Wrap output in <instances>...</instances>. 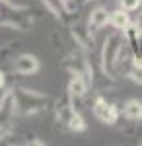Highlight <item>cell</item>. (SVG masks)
I'll return each mask as SVG.
<instances>
[{"label": "cell", "mask_w": 142, "mask_h": 146, "mask_svg": "<svg viewBox=\"0 0 142 146\" xmlns=\"http://www.w3.org/2000/svg\"><path fill=\"white\" fill-rule=\"evenodd\" d=\"M0 25H8V27H14L18 31H25L29 22L20 14V8L8 6V8L0 10Z\"/></svg>", "instance_id": "obj_3"}, {"label": "cell", "mask_w": 142, "mask_h": 146, "mask_svg": "<svg viewBox=\"0 0 142 146\" xmlns=\"http://www.w3.org/2000/svg\"><path fill=\"white\" fill-rule=\"evenodd\" d=\"M136 25H138V27H140V29H142V14H140V16H138V20H136Z\"/></svg>", "instance_id": "obj_15"}, {"label": "cell", "mask_w": 142, "mask_h": 146, "mask_svg": "<svg viewBox=\"0 0 142 146\" xmlns=\"http://www.w3.org/2000/svg\"><path fill=\"white\" fill-rule=\"evenodd\" d=\"M125 115L129 119H142V101L131 100L125 103Z\"/></svg>", "instance_id": "obj_10"}, {"label": "cell", "mask_w": 142, "mask_h": 146, "mask_svg": "<svg viewBox=\"0 0 142 146\" xmlns=\"http://www.w3.org/2000/svg\"><path fill=\"white\" fill-rule=\"evenodd\" d=\"M88 82L84 76H80V74H74L72 80L68 82V92H70V96H76V98H82L88 90Z\"/></svg>", "instance_id": "obj_7"}, {"label": "cell", "mask_w": 142, "mask_h": 146, "mask_svg": "<svg viewBox=\"0 0 142 146\" xmlns=\"http://www.w3.org/2000/svg\"><path fill=\"white\" fill-rule=\"evenodd\" d=\"M121 8L127 12H132V10H138V6L142 4V0H119Z\"/></svg>", "instance_id": "obj_13"}, {"label": "cell", "mask_w": 142, "mask_h": 146, "mask_svg": "<svg viewBox=\"0 0 142 146\" xmlns=\"http://www.w3.org/2000/svg\"><path fill=\"white\" fill-rule=\"evenodd\" d=\"M14 68H16L18 74H25V76H27V74H35V72L39 70V60H37V56L23 53V55L16 56Z\"/></svg>", "instance_id": "obj_6"}, {"label": "cell", "mask_w": 142, "mask_h": 146, "mask_svg": "<svg viewBox=\"0 0 142 146\" xmlns=\"http://www.w3.org/2000/svg\"><path fill=\"white\" fill-rule=\"evenodd\" d=\"M109 23L115 27V29H119V31H125L129 25H131V18H129V14H127V10H115L111 12V20Z\"/></svg>", "instance_id": "obj_8"}, {"label": "cell", "mask_w": 142, "mask_h": 146, "mask_svg": "<svg viewBox=\"0 0 142 146\" xmlns=\"http://www.w3.org/2000/svg\"><path fill=\"white\" fill-rule=\"evenodd\" d=\"M66 125H68V129L74 131V133H82V131H86V121H84V117H82L78 111H74L72 115H70V119L66 121Z\"/></svg>", "instance_id": "obj_11"}, {"label": "cell", "mask_w": 142, "mask_h": 146, "mask_svg": "<svg viewBox=\"0 0 142 146\" xmlns=\"http://www.w3.org/2000/svg\"><path fill=\"white\" fill-rule=\"evenodd\" d=\"M14 96H16V105L25 113H33V111H41L47 103V96L43 94H37L33 90H14Z\"/></svg>", "instance_id": "obj_1"}, {"label": "cell", "mask_w": 142, "mask_h": 146, "mask_svg": "<svg viewBox=\"0 0 142 146\" xmlns=\"http://www.w3.org/2000/svg\"><path fill=\"white\" fill-rule=\"evenodd\" d=\"M72 35H74V39H76L82 47H86V49L94 47V45H92L90 35H88V29H84V27H74V29H72Z\"/></svg>", "instance_id": "obj_12"}, {"label": "cell", "mask_w": 142, "mask_h": 146, "mask_svg": "<svg viewBox=\"0 0 142 146\" xmlns=\"http://www.w3.org/2000/svg\"><path fill=\"white\" fill-rule=\"evenodd\" d=\"M111 20V14L105 8H96V10L90 14V25L96 27V29H101L103 25H107Z\"/></svg>", "instance_id": "obj_9"}, {"label": "cell", "mask_w": 142, "mask_h": 146, "mask_svg": "<svg viewBox=\"0 0 142 146\" xmlns=\"http://www.w3.org/2000/svg\"><path fill=\"white\" fill-rule=\"evenodd\" d=\"M84 2H90V0H82V4H84Z\"/></svg>", "instance_id": "obj_16"}, {"label": "cell", "mask_w": 142, "mask_h": 146, "mask_svg": "<svg viewBox=\"0 0 142 146\" xmlns=\"http://www.w3.org/2000/svg\"><path fill=\"white\" fill-rule=\"evenodd\" d=\"M0 2H8V0H0Z\"/></svg>", "instance_id": "obj_17"}, {"label": "cell", "mask_w": 142, "mask_h": 146, "mask_svg": "<svg viewBox=\"0 0 142 146\" xmlns=\"http://www.w3.org/2000/svg\"><path fill=\"white\" fill-rule=\"evenodd\" d=\"M16 96H14V90H6L4 96L0 98V129L6 127L8 121L12 119V115L16 111Z\"/></svg>", "instance_id": "obj_5"}, {"label": "cell", "mask_w": 142, "mask_h": 146, "mask_svg": "<svg viewBox=\"0 0 142 146\" xmlns=\"http://www.w3.org/2000/svg\"><path fill=\"white\" fill-rule=\"evenodd\" d=\"M94 115L98 117L101 123L113 125L115 121H117V117H119V109H117V105L107 103L103 98H98L96 103H94Z\"/></svg>", "instance_id": "obj_4"}, {"label": "cell", "mask_w": 142, "mask_h": 146, "mask_svg": "<svg viewBox=\"0 0 142 146\" xmlns=\"http://www.w3.org/2000/svg\"><path fill=\"white\" fill-rule=\"evenodd\" d=\"M121 43H123V41H121L119 35H109V37L105 39V45H103V51H101V60H103V70H105L109 76H113Z\"/></svg>", "instance_id": "obj_2"}, {"label": "cell", "mask_w": 142, "mask_h": 146, "mask_svg": "<svg viewBox=\"0 0 142 146\" xmlns=\"http://www.w3.org/2000/svg\"><path fill=\"white\" fill-rule=\"evenodd\" d=\"M4 82H6V76H4V72H0V90L4 88Z\"/></svg>", "instance_id": "obj_14"}]
</instances>
